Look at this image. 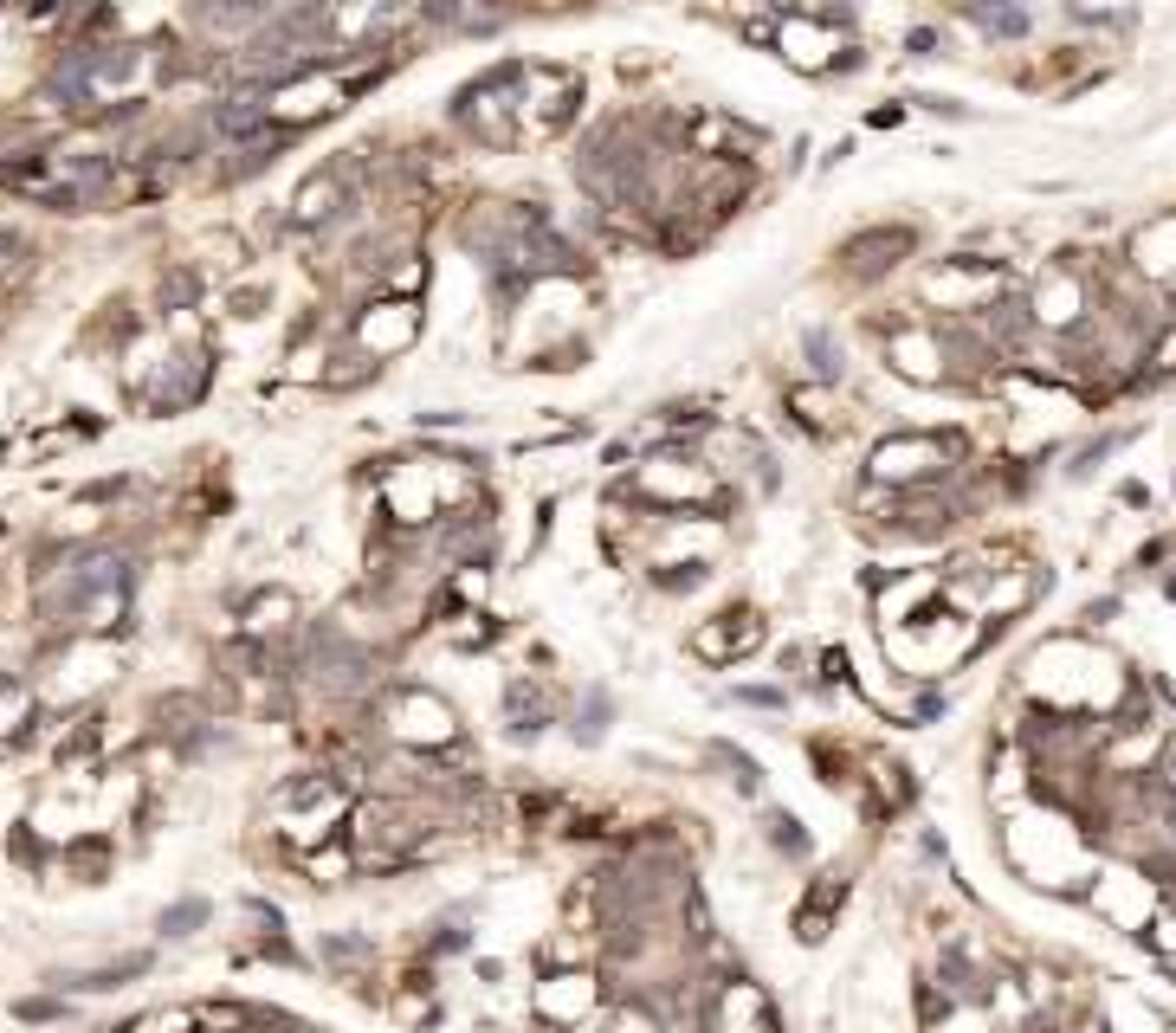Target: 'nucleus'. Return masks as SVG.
I'll return each mask as SVG.
<instances>
[{
    "instance_id": "f257e3e1",
    "label": "nucleus",
    "mask_w": 1176,
    "mask_h": 1033,
    "mask_svg": "<svg viewBox=\"0 0 1176 1033\" xmlns=\"http://www.w3.org/2000/svg\"><path fill=\"white\" fill-rule=\"evenodd\" d=\"M840 891H847L840 878H821V898L808 891V905L796 910V937H802V944H821V937H828V924H834V905H840Z\"/></svg>"
},
{
    "instance_id": "f03ea898",
    "label": "nucleus",
    "mask_w": 1176,
    "mask_h": 1033,
    "mask_svg": "<svg viewBox=\"0 0 1176 1033\" xmlns=\"http://www.w3.org/2000/svg\"><path fill=\"white\" fill-rule=\"evenodd\" d=\"M266 117H271V104H266V90L253 85L246 97H227V104L214 110V129H220V136H246V129H259Z\"/></svg>"
},
{
    "instance_id": "7ed1b4c3",
    "label": "nucleus",
    "mask_w": 1176,
    "mask_h": 1033,
    "mask_svg": "<svg viewBox=\"0 0 1176 1033\" xmlns=\"http://www.w3.org/2000/svg\"><path fill=\"white\" fill-rule=\"evenodd\" d=\"M886 252H911V232H905V227H886V232H873V239H853L847 259H853L860 271H886V266H892Z\"/></svg>"
},
{
    "instance_id": "20e7f679",
    "label": "nucleus",
    "mask_w": 1176,
    "mask_h": 1033,
    "mask_svg": "<svg viewBox=\"0 0 1176 1033\" xmlns=\"http://www.w3.org/2000/svg\"><path fill=\"white\" fill-rule=\"evenodd\" d=\"M750 640H757V614H743V626H731V633H724V626H705V633H698V653L731 659V653H743Z\"/></svg>"
},
{
    "instance_id": "39448f33",
    "label": "nucleus",
    "mask_w": 1176,
    "mask_h": 1033,
    "mask_svg": "<svg viewBox=\"0 0 1176 1033\" xmlns=\"http://www.w3.org/2000/svg\"><path fill=\"white\" fill-rule=\"evenodd\" d=\"M330 195H337V168H324V175L298 195V220H324L330 214Z\"/></svg>"
},
{
    "instance_id": "423d86ee",
    "label": "nucleus",
    "mask_w": 1176,
    "mask_h": 1033,
    "mask_svg": "<svg viewBox=\"0 0 1176 1033\" xmlns=\"http://www.w3.org/2000/svg\"><path fill=\"white\" fill-rule=\"evenodd\" d=\"M970 19H977L982 33H1002V39L1028 33V14H1009V7H970Z\"/></svg>"
},
{
    "instance_id": "0eeeda50",
    "label": "nucleus",
    "mask_w": 1176,
    "mask_h": 1033,
    "mask_svg": "<svg viewBox=\"0 0 1176 1033\" xmlns=\"http://www.w3.org/2000/svg\"><path fill=\"white\" fill-rule=\"evenodd\" d=\"M505 704L517 711V736H537V730H543V724H537V692H530V685H511Z\"/></svg>"
},
{
    "instance_id": "6e6552de",
    "label": "nucleus",
    "mask_w": 1176,
    "mask_h": 1033,
    "mask_svg": "<svg viewBox=\"0 0 1176 1033\" xmlns=\"http://www.w3.org/2000/svg\"><path fill=\"white\" fill-rule=\"evenodd\" d=\"M808 356H814V369H821V374H840V349H834L828 330H821V337H808Z\"/></svg>"
},
{
    "instance_id": "1a4fd4ad",
    "label": "nucleus",
    "mask_w": 1176,
    "mask_h": 1033,
    "mask_svg": "<svg viewBox=\"0 0 1176 1033\" xmlns=\"http://www.w3.org/2000/svg\"><path fill=\"white\" fill-rule=\"evenodd\" d=\"M200 917H207V905H175L162 917V930H168V937H188V924H200Z\"/></svg>"
}]
</instances>
